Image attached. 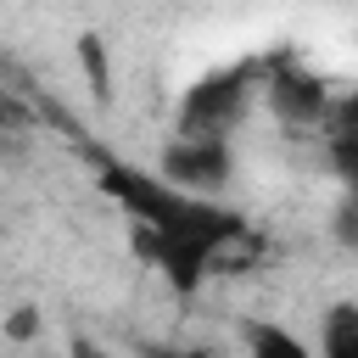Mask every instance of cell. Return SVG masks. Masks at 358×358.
Segmentation results:
<instances>
[{"label": "cell", "mask_w": 358, "mask_h": 358, "mask_svg": "<svg viewBox=\"0 0 358 358\" xmlns=\"http://www.w3.org/2000/svg\"><path fill=\"white\" fill-rule=\"evenodd\" d=\"M67 358H112L101 341H90V336H73V347H67Z\"/></svg>", "instance_id": "12"}, {"label": "cell", "mask_w": 358, "mask_h": 358, "mask_svg": "<svg viewBox=\"0 0 358 358\" xmlns=\"http://www.w3.org/2000/svg\"><path fill=\"white\" fill-rule=\"evenodd\" d=\"M268 106H274V117L280 123H291V129H319L324 123V112H330V84L313 73V67H302V62H291V56H280L274 67H268Z\"/></svg>", "instance_id": "4"}, {"label": "cell", "mask_w": 358, "mask_h": 358, "mask_svg": "<svg viewBox=\"0 0 358 358\" xmlns=\"http://www.w3.org/2000/svg\"><path fill=\"white\" fill-rule=\"evenodd\" d=\"M252 84H257L252 62H235V67H218V73L196 78L179 101V140H224L246 117Z\"/></svg>", "instance_id": "2"}, {"label": "cell", "mask_w": 358, "mask_h": 358, "mask_svg": "<svg viewBox=\"0 0 358 358\" xmlns=\"http://www.w3.org/2000/svg\"><path fill=\"white\" fill-rule=\"evenodd\" d=\"M39 324H45V319H39V308H28V302L6 313V336H11V341H34V336H39Z\"/></svg>", "instance_id": "9"}, {"label": "cell", "mask_w": 358, "mask_h": 358, "mask_svg": "<svg viewBox=\"0 0 358 358\" xmlns=\"http://www.w3.org/2000/svg\"><path fill=\"white\" fill-rule=\"evenodd\" d=\"M319 358H358V308L336 302L319 330Z\"/></svg>", "instance_id": "7"}, {"label": "cell", "mask_w": 358, "mask_h": 358, "mask_svg": "<svg viewBox=\"0 0 358 358\" xmlns=\"http://www.w3.org/2000/svg\"><path fill=\"white\" fill-rule=\"evenodd\" d=\"M246 358H313V347L296 330L257 319V324H246Z\"/></svg>", "instance_id": "6"}, {"label": "cell", "mask_w": 358, "mask_h": 358, "mask_svg": "<svg viewBox=\"0 0 358 358\" xmlns=\"http://www.w3.org/2000/svg\"><path fill=\"white\" fill-rule=\"evenodd\" d=\"M78 67H84L95 101H112V56H106V39L101 34H78Z\"/></svg>", "instance_id": "8"}, {"label": "cell", "mask_w": 358, "mask_h": 358, "mask_svg": "<svg viewBox=\"0 0 358 358\" xmlns=\"http://www.w3.org/2000/svg\"><path fill=\"white\" fill-rule=\"evenodd\" d=\"M179 358H218V352H207V347H196V352H179Z\"/></svg>", "instance_id": "13"}, {"label": "cell", "mask_w": 358, "mask_h": 358, "mask_svg": "<svg viewBox=\"0 0 358 358\" xmlns=\"http://www.w3.org/2000/svg\"><path fill=\"white\" fill-rule=\"evenodd\" d=\"M101 190L134 218V229H151V235L173 229L196 201H207V196H185V190H173L168 179H157V173H145V168H123V162H106V168H101Z\"/></svg>", "instance_id": "3"}, {"label": "cell", "mask_w": 358, "mask_h": 358, "mask_svg": "<svg viewBox=\"0 0 358 358\" xmlns=\"http://www.w3.org/2000/svg\"><path fill=\"white\" fill-rule=\"evenodd\" d=\"M17 129H28V106L11 90H0V134H17Z\"/></svg>", "instance_id": "10"}, {"label": "cell", "mask_w": 358, "mask_h": 358, "mask_svg": "<svg viewBox=\"0 0 358 358\" xmlns=\"http://www.w3.org/2000/svg\"><path fill=\"white\" fill-rule=\"evenodd\" d=\"M241 235H246V218H241V213H229V207H218V201H196V207H190L173 229H162V235L134 229V252L151 257V263L168 274L173 291H196V285L213 274V263H218Z\"/></svg>", "instance_id": "1"}, {"label": "cell", "mask_w": 358, "mask_h": 358, "mask_svg": "<svg viewBox=\"0 0 358 358\" xmlns=\"http://www.w3.org/2000/svg\"><path fill=\"white\" fill-rule=\"evenodd\" d=\"M229 173H235V157L224 140H173L157 162V179H168L185 196H207V190L229 185Z\"/></svg>", "instance_id": "5"}, {"label": "cell", "mask_w": 358, "mask_h": 358, "mask_svg": "<svg viewBox=\"0 0 358 358\" xmlns=\"http://www.w3.org/2000/svg\"><path fill=\"white\" fill-rule=\"evenodd\" d=\"M352 218H358V213H352V196H347V201H341V207H336V235H341V241H347V246H352V241H358V229H352Z\"/></svg>", "instance_id": "11"}]
</instances>
